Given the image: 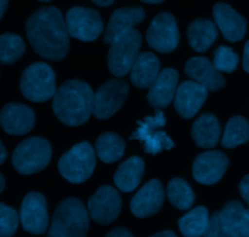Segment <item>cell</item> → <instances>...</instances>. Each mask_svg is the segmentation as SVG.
Wrapping results in <instances>:
<instances>
[{"label": "cell", "instance_id": "obj_7", "mask_svg": "<svg viewBox=\"0 0 249 237\" xmlns=\"http://www.w3.org/2000/svg\"><path fill=\"white\" fill-rule=\"evenodd\" d=\"M140 32L135 28L119 36L111 44L107 56L109 72L114 77L122 78L131 72L139 57V50L141 48Z\"/></svg>", "mask_w": 249, "mask_h": 237}, {"label": "cell", "instance_id": "obj_14", "mask_svg": "<svg viewBox=\"0 0 249 237\" xmlns=\"http://www.w3.org/2000/svg\"><path fill=\"white\" fill-rule=\"evenodd\" d=\"M229 167V158L220 151H207L197 156L192 164V175L197 182L214 185L220 182Z\"/></svg>", "mask_w": 249, "mask_h": 237}, {"label": "cell", "instance_id": "obj_45", "mask_svg": "<svg viewBox=\"0 0 249 237\" xmlns=\"http://www.w3.org/2000/svg\"><path fill=\"white\" fill-rule=\"evenodd\" d=\"M39 1H50V0H39Z\"/></svg>", "mask_w": 249, "mask_h": 237}, {"label": "cell", "instance_id": "obj_44", "mask_svg": "<svg viewBox=\"0 0 249 237\" xmlns=\"http://www.w3.org/2000/svg\"><path fill=\"white\" fill-rule=\"evenodd\" d=\"M0 182H1V185H0V192H2L5 189V178L2 174H0Z\"/></svg>", "mask_w": 249, "mask_h": 237}, {"label": "cell", "instance_id": "obj_15", "mask_svg": "<svg viewBox=\"0 0 249 237\" xmlns=\"http://www.w3.org/2000/svg\"><path fill=\"white\" fill-rule=\"evenodd\" d=\"M164 203V187L157 179L146 182L133 197L130 211L138 218H147L160 211Z\"/></svg>", "mask_w": 249, "mask_h": 237}, {"label": "cell", "instance_id": "obj_17", "mask_svg": "<svg viewBox=\"0 0 249 237\" xmlns=\"http://www.w3.org/2000/svg\"><path fill=\"white\" fill-rule=\"evenodd\" d=\"M214 22L224 38L230 43L242 40L247 32V19L226 2H216L213 7Z\"/></svg>", "mask_w": 249, "mask_h": 237}, {"label": "cell", "instance_id": "obj_23", "mask_svg": "<svg viewBox=\"0 0 249 237\" xmlns=\"http://www.w3.org/2000/svg\"><path fill=\"white\" fill-rule=\"evenodd\" d=\"M160 62L155 54L148 51L140 54L131 68V83L140 89H150L160 75Z\"/></svg>", "mask_w": 249, "mask_h": 237}, {"label": "cell", "instance_id": "obj_9", "mask_svg": "<svg viewBox=\"0 0 249 237\" xmlns=\"http://www.w3.org/2000/svg\"><path fill=\"white\" fill-rule=\"evenodd\" d=\"M65 19L70 36L80 41L96 40L104 32L101 15L90 7H72L66 14Z\"/></svg>", "mask_w": 249, "mask_h": 237}, {"label": "cell", "instance_id": "obj_39", "mask_svg": "<svg viewBox=\"0 0 249 237\" xmlns=\"http://www.w3.org/2000/svg\"><path fill=\"white\" fill-rule=\"evenodd\" d=\"M94 4H96L97 6H101V7H106V6H109V5H112L114 2V0H91Z\"/></svg>", "mask_w": 249, "mask_h": 237}, {"label": "cell", "instance_id": "obj_5", "mask_svg": "<svg viewBox=\"0 0 249 237\" xmlns=\"http://www.w3.org/2000/svg\"><path fill=\"white\" fill-rule=\"evenodd\" d=\"M96 151L87 141L72 146L58 161V172L72 184L85 182L96 165Z\"/></svg>", "mask_w": 249, "mask_h": 237}, {"label": "cell", "instance_id": "obj_19", "mask_svg": "<svg viewBox=\"0 0 249 237\" xmlns=\"http://www.w3.org/2000/svg\"><path fill=\"white\" fill-rule=\"evenodd\" d=\"M185 73L191 78V80H195L212 91H218L226 84L225 78L216 70L214 63L202 56L190 58L185 63Z\"/></svg>", "mask_w": 249, "mask_h": 237}, {"label": "cell", "instance_id": "obj_36", "mask_svg": "<svg viewBox=\"0 0 249 237\" xmlns=\"http://www.w3.org/2000/svg\"><path fill=\"white\" fill-rule=\"evenodd\" d=\"M106 237H134V236L133 234H131L129 230H126V229L118 228L109 231V233L106 235Z\"/></svg>", "mask_w": 249, "mask_h": 237}, {"label": "cell", "instance_id": "obj_41", "mask_svg": "<svg viewBox=\"0 0 249 237\" xmlns=\"http://www.w3.org/2000/svg\"><path fill=\"white\" fill-rule=\"evenodd\" d=\"M0 151H1V156H0V164H4L5 161H6L7 153H6V150H5L4 144L2 143H0Z\"/></svg>", "mask_w": 249, "mask_h": 237}, {"label": "cell", "instance_id": "obj_16", "mask_svg": "<svg viewBox=\"0 0 249 237\" xmlns=\"http://www.w3.org/2000/svg\"><path fill=\"white\" fill-rule=\"evenodd\" d=\"M208 97V89L195 80H185L178 87L174 99L177 112L182 118L190 119L198 113Z\"/></svg>", "mask_w": 249, "mask_h": 237}, {"label": "cell", "instance_id": "obj_34", "mask_svg": "<svg viewBox=\"0 0 249 237\" xmlns=\"http://www.w3.org/2000/svg\"><path fill=\"white\" fill-rule=\"evenodd\" d=\"M203 237H230L229 234L224 230L223 225H221L220 214H219V212H214V213L212 214L208 229H207Z\"/></svg>", "mask_w": 249, "mask_h": 237}, {"label": "cell", "instance_id": "obj_22", "mask_svg": "<svg viewBox=\"0 0 249 237\" xmlns=\"http://www.w3.org/2000/svg\"><path fill=\"white\" fill-rule=\"evenodd\" d=\"M191 136L198 147L213 148L221 136L220 122L213 113H203L195 121Z\"/></svg>", "mask_w": 249, "mask_h": 237}, {"label": "cell", "instance_id": "obj_11", "mask_svg": "<svg viewBox=\"0 0 249 237\" xmlns=\"http://www.w3.org/2000/svg\"><path fill=\"white\" fill-rule=\"evenodd\" d=\"M148 45L162 54L172 53L179 45L180 34L175 17L169 12H160L151 22L146 33Z\"/></svg>", "mask_w": 249, "mask_h": 237}, {"label": "cell", "instance_id": "obj_42", "mask_svg": "<svg viewBox=\"0 0 249 237\" xmlns=\"http://www.w3.org/2000/svg\"><path fill=\"white\" fill-rule=\"evenodd\" d=\"M7 4H9V0H0V7H1V10H0V18H2V17H4L5 11H6Z\"/></svg>", "mask_w": 249, "mask_h": 237}, {"label": "cell", "instance_id": "obj_35", "mask_svg": "<svg viewBox=\"0 0 249 237\" xmlns=\"http://www.w3.org/2000/svg\"><path fill=\"white\" fill-rule=\"evenodd\" d=\"M240 194L242 196V199L247 202V204H249V174L246 175L240 182Z\"/></svg>", "mask_w": 249, "mask_h": 237}, {"label": "cell", "instance_id": "obj_21", "mask_svg": "<svg viewBox=\"0 0 249 237\" xmlns=\"http://www.w3.org/2000/svg\"><path fill=\"white\" fill-rule=\"evenodd\" d=\"M179 74L174 68H164L148 89L147 101L155 109H165L175 99Z\"/></svg>", "mask_w": 249, "mask_h": 237}, {"label": "cell", "instance_id": "obj_26", "mask_svg": "<svg viewBox=\"0 0 249 237\" xmlns=\"http://www.w3.org/2000/svg\"><path fill=\"white\" fill-rule=\"evenodd\" d=\"M95 151L104 163H114L123 157L125 141L116 133H104L96 139Z\"/></svg>", "mask_w": 249, "mask_h": 237}, {"label": "cell", "instance_id": "obj_33", "mask_svg": "<svg viewBox=\"0 0 249 237\" xmlns=\"http://www.w3.org/2000/svg\"><path fill=\"white\" fill-rule=\"evenodd\" d=\"M18 214L11 207L0 203V237H11L16 233L19 223Z\"/></svg>", "mask_w": 249, "mask_h": 237}, {"label": "cell", "instance_id": "obj_29", "mask_svg": "<svg viewBox=\"0 0 249 237\" xmlns=\"http://www.w3.org/2000/svg\"><path fill=\"white\" fill-rule=\"evenodd\" d=\"M245 211V206L241 202L230 201L219 212L221 225L230 237H243L242 219Z\"/></svg>", "mask_w": 249, "mask_h": 237}, {"label": "cell", "instance_id": "obj_30", "mask_svg": "<svg viewBox=\"0 0 249 237\" xmlns=\"http://www.w3.org/2000/svg\"><path fill=\"white\" fill-rule=\"evenodd\" d=\"M167 196L170 203L180 211H187L195 203V192L189 182L181 178H174L167 186Z\"/></svg>", "mask_w": 249, "mask_h": 237}, {"label": "cell", "instance_id": "obj_25", "mask_svg": "<svg viewBox=\"0 0 249 237\" xmlns=\"http://www.w3.org/2000/svg\"><path fill=\"white\" fill-rule=\"evenodd\" d=\"M218 38V27L211 19L198 18L191 22L187 28V40L197 53L208 50Z\"/></svg>", "mask_w": 249, "mask_h": 237}, {"label": "cell", "instance_id": "obj_43", "mask_svg": "<svg viewBox=\"0 0 249 237\" xmlns=\"http://www.w3.org/2000/svg\"><path fill=\"white\" fill-rule=\"evenodd\" d=\"M142 2H146V4H160L164 0H141Z\"/></svg>", "mask_w": 249, "mask_h": 237}, {"label": "cell", "instance_id": "obj_13", "mask_svg": "<svg viewBox=\"0 0 249 237\" xmlns=\"http://www.w3.org/2000/svg\"><path fill=\"white\" fill-rule=\"evenodd\" d=\"M22 228L27 233L41 235L49 226L48 204L44 195L39 192H29L22 201L19 211Z\"/></svg>", "mask_w": 249, "mask_h": 237}, {"label": "cell", "instance_id": "obj_1", "mask_svg": "<svg viewBox=\"0 0 249 237\" xmlns=\"http://www.w3.org/2000/svg\"><path fill=\"white\" fill-rule=\"evenodd\" d=\"M29 44L39 56L50 61H61L70 50V33L62 12L56 6L36 10L26 22Z\"/></svg>", "mask_w": 249, "mask_h": 237}, {"label": "cell", "instance_id": "obj_27", "mask_svg": "<svg viewBox=\"0 0 249 237\" xmlns=\"http://www.w3.org/2000/svg\"><path fill=\"white\" fill-rule=\"evenodd\" d=\"M211 217L206 207H196L179 220V229L185 237H203Z\"/></svg>", "mask_w": 249, "mask_h": 237}, {"label": "cell", "instance_id": "obj_40", "mask_svg": "<svg viewBox=\"0 0 249 237\" xmlns=\"http://www.w3.org/2000/svg\"><path fill=\"white\" fill-rule=\"evenodd\" d=\"M150 237H178L175 235L173 231L170 230H165V231H162V233H158V234H155V235L150 236Z\"/></svg>", "mask_w": 249, "mask_h": 237}, {"label": "cell", "instance_id": "obj_32", "mask_svg": "<svg viewBox=\"0 0 249 237\" xmlns=\"http://www.w3.org/2000/svg\"><path fill=\"white\" fill-rule=\"evenodd\" d=\"M240 58L236 53L229 46H219L214 51V60L213 63L216 70L221 73H232L237 68Z\"/></svg>", "mask_w": 249, "mask_h": 237}, {"label": "cell", "instance_id": "obj_28", "mask_svg": "<svg viewBox=\"0 0 249 237\" xmlns=\"http://www.w3.org/2000/svg\"><path fill=\"white\" fill-rule=\"evenodd\" d=\"M249 141V121L242 116H233L229 119L221 139V145L226 148H235Z\"/></svg>", "mask_w": 249, "mask_h": 237}, {"label": "cell", "instance_id": "obj_6", "mask_svg": "<svg viewBox=\"0 0 249 237\" xmlns=\"http://www.w3.org/2000/svg\"><path fill=\"white\" fill-rule=\"evenodd\" d=\"M19 88L27 100L44 102L55 96L56 77L53 68L45 62H36L22 73Z\"/></svg>", "mask_w": 249, "mask_h": 237}, {"label": "cell", "instance_id": "obj_20", "mask_svg": "<svg viewBox=\"0 0 249 237\" xmlns=\"http://www.w3.org/2000/svg\"><path fill=\"white\" fill-rule=\"evenodd\" d=\"M145 15V10L139 6L121 7L114 10L105 31L104 43L112 44L119 36L134 29L136 24L143 21Z\"/></svg>", "mask_w": 249, "mask_h": 237}, {"label": "cell", "instance_id": "obj_4", "mask_svg": "<svg viewBox=\"0 0 249 237\" xmlns=\"http://www.w3.org/2000/svg\"><path fill=\"white\" fill-rule=\"evenodd\" d=\"M51 145L46 139L28 138L19 143L12 152L11 162L17 173L31 175L41 172L51 160Z\"/></svg>", "mask_w": 249, "mask_h": 237}, {"label": "cell", "instance_id": "obj_8", "mask_svg": "<svg viewBox=\"0 0 249 237\" xmlns=\"http://www.w3.org/2000/svg\"><path fill=\"white\" fill-rule=\"evenodd\" d=\"M167 123L164 113L158 111L153 116H147L138 122V129L130 136L131 140H140L143 143V150L150 155H157L164 150H172L175 146L174 141L165 131L157 130Z\"/></svg>", "mask_w": 249, "mask_h": 237}, {"label": "cell", "instance_id": "obj_3", "mask_svg": "<svg viewBox=\"0 0 249 237\" xmlns=\"http://www.w3.org/2000/svg\"><path fill=\"white\" fill-rule=\"evenodd\" d=\"M89 216L82 201L71 197L56 207L48 237H87Z\"/></svg>", "mask_w": 249, "mask_h": 237}, {"label": "cell", "instance_id": "obj_2", "mask_svg": "<svg viewBox=\"0 0 249 237\" xmlns=\"http://www.w3.org/2000/svg\"><path fill=\"white\" fill-rule=\"evenodd\" d=\"M94 91L84 80L71 79L58 87L53 109L58 121L68 127L87 123L94 109Z\"/></svg>", "mask_w": 249, "mask_h": 237}, {"label": "cell", "instance_id": "obj_24", "mask_svg": "<svg viewBox=\"0 0 249 237\" xmlns=\"http://www.w3.org/2000/svg\"><path fill=\"white\" fill-rule=\"evenodd\" d=\"M145 172V162L141 157L133 156L124 161L114 173L113 182L121 191L131 192L140 185Z\"/></svg>", "mask_w": 249, "mask_h": 237}, {"label": "cell", "instance_id": "obj_12", "mask_svg": "<svg viewBox=\"0 0 249 237\" xmlns=\"http://www.w3.org/2000/svg\"><path fill=\"white\" fill-rule=\"evenodd\" d=\"M88 209L92 220L99 224H109L118 218L122 209L119 192L109 185L99 187L90 197Z\"/></svg>", "mask_w": 249, "mask_h": 237}, {"label": "cell", "instance_id": "obj_37", "mask_svg": "<svg viewBox=\"0 0 249 237\" xmlns=\"http://www.w3.org/2000/svg\"><path fill=\"white\" fill-rule=\"evenodd\" d=\"M242 235L249 237V209H246L242 219Z\"/></svg>", "mask_w": 249, "mask_h": 237}, {"label": "cell", "instance_id": "obj_38", "mask_svg": "<svg viewBox=\"0 0 249 237\" xmlns=\"http://www.w3.org/2000/svg\"><path fill=\"white\" fill-rule=\"evenodd\" d=\"M243 70L249 73V40L246 43L243 51Z\"/></svg>", "mask_w": 249, "mask_h": 237}, {"label": "cell", "instance_id": "obj_10", "mask_svg": "<svg viewBox=\"0 0 249 237\" xmlns=\"http://www.w3.org/2000/svg\"><path fill=\"white\" fill-rule=\"evenodd\" d=\"M129 87L123 79H111L95 92L92 114L97 119H108L121 109L128 97Z\"/></svg>", "mask_w": 249, "mask_h": 237}, {"label": "cell", "instance_id": "obj_31", "mask_svg": "<svg viewBox=\"0 0 249 237\" xmlns=\"http://www.w3.org/2000/svg\"><path fill=\"white\" fill-rule=\"evenodd\" d=\"M26 51L23 39L15 33H4L0 36V62L11 65L22 57Z\"/></svg>", "mask_w": 249, "mask_h": 237}, {"label": "cell", "instance_id": "obj_18", "mask_svg": "<svg viewBox=\"0 0 249 237\" xmlns=\"http://www.w3.org/2000/svg\"><path fill=\"white\" fill-rule=\"evenodd\" d=\"M0 123L5 133L10 135H26L33 129L36 114L31 107L12 102L2 107L0 112Z\"/></svg>", "mask_w": 249, "mask_h": 237}]
</instances>
